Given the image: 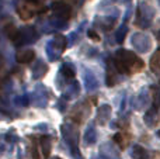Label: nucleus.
<instances>
[{
    "label": "nucleus",
    "instance_id": "obj_1",
    "mask_svg": "<svg viewBox=\"0 0 160 159\" xmlns=\"http://www.w3.org/2000/svg\"><path fill=\"white\" fill-rule=\"evenodd\" d=\"M114 66L121 73H131L138 72L143 68V61L139 59L132 51L128 49H118L115 54V62Z\"/></svg>",
    "mask_w": 160,
    "mask_h": 159
},
{
    "label": "nucleus",
    "instance_id": "obj_2",
    "mask_svg": "<svg viewBox=\"0 0 160 159\" xmlns=\"http://www.w3.org/2000/svg\"><path fill=\"white\" fill-rule=\"evenodd\" d=\"M153 17H155V10L146 3H141L138 7V17L135 24L141 28H149L152 25Z\"/></svg>",
    "mask_w": 160,
    "mask_h": 159
},
{
    "label": "nucleus",
    "instance_id": "obj_3",
    "mask_svg": "<svg viewBox=\"0 0 160 159\" xmlns=\"http://www.w3.org/2000/svg\"><path fill=\"white\" fill-rule=\"evenodd\" d=\"M131 42H132L133 48H135L138 52H141V54H146L148 51L150 49V47H152L150 37L148 35V34H143V33L133 34L132 38H131Z\"/></svg>",
    "mask_w": 160,
    "mask_h": 159
},
{
    "label": "nucleus",
    "instance_id": "obj_4",
    "mask_svg": "<svg viewBox=\"0 0 160 159\" xmlns=\"http://www.w3.org/2000/svg\"><path fill=\"white\" fill-rule=\"evenodd\" d=\"M39 6L35 2H25L24 4H21L18 8H17V11H18V16L21 17V20H24V21H28V20H31L34 16H35V13L38 11Z\"/></svg>",
    "mask_w": 160,
    "mask_h": 159
},
{
    "label": "nucleus",
    "instance_id": "obj_5",
    "mask_svg": "<svg viewBox=\"0 0 160 159\" xmlns=\"http://www.w3.org/2000/svg\"><path fill=\"white\" fill-rule=\"evenodd\" d=\"M52 10L55 13V16L58 17L59 20H63V21H68L72 16V8L66 4V3L62 2H56L52 4Z\"/></svg>",
    "mask_w": 160,
    "mask_h": 159
},
{
    "label": "nucleus",
    "instance_id": "obj_6",
    "mask_svg": "<svg viewBox=\"0 0 160 159\" xmlns=\"http://www.w3.org/2000/svg\"><path fill=\"white\" fill-rule=\"evenodd\" d=\"M98 159H121L118 149L114 146L112 142H107L100 148V158Z\"/></svg>",
    "mask_w": 160,
    "mask_h": 159
},
{
    "label": "nucleus",
    "instance_id": "obj_7",
    "mask_svg": "<svg viewBox=\"0 0 160 159\" xmlns=\"http://www.w3.org/2000/svg\"><path fill=\"white\" fill-rule=\"evenodd\" d=\"M65 48H66V38H65L62 34H56L55 38H53V41H52V44H51V48H48V51L51 49V58L56 59L53 51H56L58 54H61V52L65 51Z\"/></svg>",
    "mask_w": 160,
    "mask_h": 159
},
{
    "label": "nucleus",
    "instance_id": "obj_8",
    "mask_svg": "<svg viewBox=\"0 0 160 159\" xmlns=\"http://www.w3.org/2000/svg\"><path fill=\"white\" fill-rule=\"evenodd\" d=\"M148 103H149V95H148V89H142L141 92H139V95L135 96V97H132V101H131V104H132V107L135 110L145 109V107L148 106Z\"/></svg>",
    "mask_w": 160,
    "mask_h": 159
},
{
    "label": "nucleus",
    "instance_id": "obj_9",
    "mask_svg": "<svg viewBox=\"0 0 160 159\" xmlns=\"http://www.w3.org/2000/svg\"><path fill=\"white\" fill-rule=\"evenodd\" d=\"M111 117V107L108 104H102L98 107L97 110V115H96V121L100 126H105V123H108Z\"/></svg>",
    "mask_w": 160,
    "mask_h": 159
},
{
    "label": "nucleus",
    "instance_id": "obj_10",
    "mask_svg": "<svg viewBox=\"0 0 160 159\" xmlns=\"http://www.w3.org/2000/svg\"><path fill=\"white\" fill-rule=\"evenodd\" d=\"M115 21H117V18H114V17H111V16H104V17H96V20H94V23H96V25H98L101 30H104V31H110L111 28L115 25Z\"/></svg>",
    "mask_w": 160,
    "mask_h": 159
},
{
    "label": "nucleus",
    "instance_id": "obj_11",
    "mask_svg": "<svg viewBox=\"0 0 160 159\" xmlns=\"http://www.w3.org/2000/svg\"><path fill=\"white\" fill-rule=\"evenodd\" d=\"M143 120H145V124H146L148 127H150V128L158 126V123H159V120H160V114H159L158 109H155V107L149 109L146 113H145Z\"/></svg>",
    "mask_w": 160,
    "mask_h": 159
},
{
    "label": "nucleus",
    "instance_id": "obj_12",
    "mask_svg": "<svg viewBox=\"0 0 160 159\" xmlns=\"http://www.w3.org/2000/svg\"><path fill=\"white\" fill-rule=\"evenodd\" d=\"M34 58H35L34 49H24L17 54V62L18 64H30L34 61Z\"/></svg>",
    "mask_w": 160,
    "mask_h": 159
},
{
    "label": "nucleus",
    "instance_id": "obj_13",
    "mask_svg": "<svg viewBox=\"0 0 160 159\" xmlns=\"http://www.w3.org/2000/svg\"><path fill=\"white\" fill-rule=\"evenodd\" d=\"M62 130H63L65 138H66L70 144H73V146H76V142H78V130L72 126H63Z\"/></svg>",
    "mask_w": 160,
    "mask_h": 159
},
{
    "label": "nucleus",
    "instance_id": "obj_14",
    "mask_svg": "<svg viewBox=\"0 0 160 159\" xmlns=\"http://www.w3.org/2000/svg\"><path fill=\"white\" fill-rule=\"evenodd\" d=\"M131 155L133 159H152L149 152L141 145H133L131 149Z\"/></svg>",
    "mask_w": 160,
    "mask_h": 159
},
{
    "label": "nucleus",
    "instance_id": "obj_15",
    "mask_svg": "<svg viewBox=\"0 0 160 159\" xmlns=\"http://www.w3.org/2000/svg\"><path fill=\"white\" fill-rule=\"evenodd\" d=\"M105 79H107L108 86H114V85L117 83V69H115V66L111 64V61L107 62V76H105Z\"/></svg>",
    "mask_w": 160,
    "mask_h": 159
},
{
    "label": "nucleus",
    "instance_id": "obj_16",
    "mask_svg": "<svg viewBox=\"0 0 160 159\" xmlns=\"http://www.w3.org/2000/svg\"><path fill=\"white\" fill-rule=\"evenodd\" d=\"M84 85H86V89L87 90H96L97 87H98V80H97V78L94 76V73L86 72Z\"/></svg>",
    "mask_w": 160,
    "mask_h": 159
},
{
    "label": "nucleus",
    "instance_id": "obj_17",
    "mask_svg": "<svg viewBox=\"0 0 160 159\" xmlns=\"http://www.w3.org/2000/svg\"><path fill=\"white\" fill-rule=\"evenodd\" d=\"M150 68H152L153 72L160 78V49H158L153 54L152 59H150Z\"/></svg>",
    "mask_w": 160,
    "mask_h": 159
},
{
    "label": "nucleus",
    "instance_id": "obj_18",
    "mask_svg": "<svg viewBox=\"0 0 160 159\" xmlns=\"http://www.w3.org/2000/svg\"><path fill=\"white\" fill-rule=\"evenodd\" d=\"M84 141L87 144H90V145H93V144L97 141V131H96V128H94L93 126H90L87 130H86V132H84Z\"/></svg>",
    "mask_w": 160,
    "mask_h": 159
},
{
    "label": "nucleus",
    "instance_id": "obj_19",
    "mask_svg": "<svg viewBox=\"0 0 160 159\" xmlns=\"http://www.w3.org/2000/svg\"><path fill=\"white\" fill-rule=\"evenodd\" d=\"M62 75H63L65 79H73L76 75V69L75 66H73L72 64H63V66H62Z\"/></svg>",
    "mask_w": 160,
    "mask_h": 159
},
{
    "label": "nucleus",
    "instance_id": "obj_20",
    "mask_svg": "<svg viewBox=\"0 0 160 159\" xmlns=\"http://www.w3.org/2000/svg\"><path fill=\"white\" fill-rule=\"evenodd\" d=\"M41 148H42V154H44L45 158L49 156L51 154V138L47 137V135H44V137L41 138Z\"/></svg>",
    "mask_w": 160,
    "mask_h": 159
},
{
    "label": "nucleus",
    "instance_id": "obj_21",
    "mask_svg": "<svg viewBox=\"0 0 160 159\" xmlns=\"http://www.w3.org/2000/svg\"><path fill=\"white\" fill-rule=\"evenodd\" d=\"M4 33H6V35H7V38L13 39V41L18 37V30H17L13 24H6L4 25Z\"/></svg>",
    "mask_w": 160,
    "mask_h": 159
},
{
    "label": "nucleus",
    "instance_id": "obj_22",
    "mask_svg": "<svg viewBox=\"0 0 160 159\" xmlns=\"http://www.w3.org/2000/svg\"><path fill=\"white\" fill-rule=\"evenodd\" d=\"M114 141H115L121 148H125V146L128 145V142H129V135H127V134H115L114 135Z\"/></svg>",
    "mask_w": 160,
    "mask_h": 159
},
{
    "label": "nucleus",
    "instance_id": "obj_23",
    "mask_svg": "<svg viewBox=\"0 0 160 159\" xmlns=\"http://www.w3.org/2000/svg\"><path fill=\"white\" fill-rule=\"evenodd\" d=\"M152 101L155 109H160V89L156 86H152Z\"/></svg>",
    "mask_w": 160,
    "mask_h": 159
},
{
    "label": "nucleus",
    "instance_id": "obj_24",
    "mask_svg": "<svg viewBox=\"0 0 160 159\" xmlns=\"http://www.w3.org/2000/svg\"><path fill=\"white\" fill-rule=\"evenodd\" d=\"M127 34H128V27H127L125 24L121 25V27H119V30L117 31V34H115V41L118 42V44H122Z\"/></svg>",
    "mask_w": 160,
    "mask_h": 159
},
{
    "label": "nucleus",
    "instance_id": "obj_25",
    "mask_svg": "<svg viewBox=\"0 0 160 159\" xmlns=\"http://www.w3.org/2000/svg\"><path fill=\"white\" fill-rule=\"evenodd\" d=\"M87 34H88V37H90V38H91V39H94V41H100V37H98V35H97V34H96V33H94V31H93V30H90V31H88V33H87Z\"/></svg>",
    "mask_w": 160,
    "mask_h": 159
},
{
    "label": "nucleus",
    "instance_id": "obj_26",
    "mask_svg": "<svg viewBox=\"0 0 160 159\" xmlns=\"http://www.w3.org/2000/svg\"><path fill=\"white\" fill-rule=\"evenodd\" d=\"M129 16H131V8H128V10H127V13H125V18H124V21H125V23L128 21V18H129Z\"/></svg>",
    "mask_w": 160,
    "mask_h": 159
},
{
    "label": "nucleus",
    "instance_id": "obj_27",
    "mask_svg": "<svg viewBox=\"0 0 160 159\" xmlns=\"http://www.w3.org/2000/svg\"><path fill=\"white\" fill-rule=\"evenodd\" d=\"M158 41H159V44H160V31L158 33Z\"/></svg>",
    "mask_w": 160,
    "mask_h": 159
},
{
    "label": "nucleus",
    "instance_id": "obj_28",
    "mask_svg": "<svg viewBox=\"0 0 160 159\" xmlns=\"http://www.w3.org/2000/svg\"><path fill=\"white\" fill-rule=\"evenodd\" d=\"M53 159H61V158H58V156H55V158H53Z\"/></svg>",
    "mask_w": 160,
    "mask_h": 159
},
{
    "label": "nucleus",
    "instance_id": "obj_29",
    "mask_svg": "<svg viewBox=\"0 0 160 159\" xmlns=\"http://www.w3.org/2000/svg\"><path fill=\"white\" fill-rule=\"evenodd\" d=\"M158 3H159V6H160V0H158Z\"/></svg>",
    "mask_w": 160,
    "mask_h": 159
},
{
    "label": "nucleus",
    "instance_id": "obj_30",
    "mask_svg": "<svg viewBox=\"0 0 160 159\" xmlns=\"http://www.w3.org/2000/svg\"><path fill=\"white\" fill-rule=\"evenodd\" d=\"M159 135H160V131H159Z\"/></svg>",
    "mask_w": 160,
    "mask_h": 159
}]
</instances>
